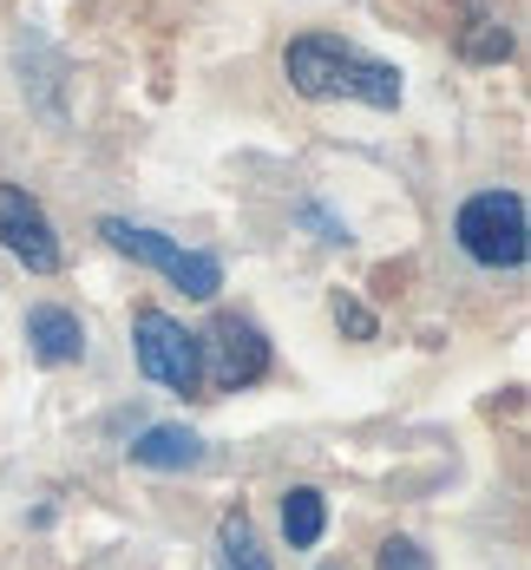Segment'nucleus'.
Here are the masks:
<instances>
[{
    "mask_svg": "<svg viewBox=\"0 0 531 570\" xmlns=\"http://www.w3.org/2000/svg\"><path fill=\"white\" fill-rule=\"evenodd\" d=\"M283 72L302 99H354L367 112H394L401 106V72L387 59L354 53L335 33H302L283 47Z\"/></svg>",
    "mask_w": 531,
    "mask_h": 570,
    "instance_id": "1",
    "label": "nucleus"
},
{
    "mask_svg": "<svg viewBox=\"0 0 531 570\" xmlns=\"http://www.w3.org/2000/svg\"><path fill=\"white\" fill-rule=\"evenodd\" d=\"M453 236L479 269H519L525 263V197L519 190H472L453 217Z\"/></svg>",
    "mask_w": 531,
    "mask_h": 570,
    "instance_id": "2",
    "label": "nucleus"
},
{
    "mask_svg": "<svg viewBox=\"0 0 531 570\" xmlns=\"http://www.w3.org/2000/svg\"><path fill=\"white\" fill-rule=\"evenodd\" d=\"M99 236L112 243L118 256H131V263H145V269H158V276H171L190 302H217V288H224V263L210 256V249H184L171 236H158V229L145 224H125V217H106Z\"/></svg>",
    "mask_w": 531,
    "mask_h": 570,
    "instance_id": "3",
    "label": "nucleus"
},
{
    "mask_svg": "<svg viewBox=\"0 0 531 570\" xmlns=\"http://www.w3.org/2000/svg\"><path fill=\"white\" fill-rule=\"evenodd\" d=\"M131 347H138V374L145 381H158V387H171V394H197L204 387V361H197V335L177 322V315H165V308H138L131 315Z\"/></svg>",
    "mask_w": 531,
    "mask_h": 570,
    "instance_id": "4",
    "label": "nucleus"
},
{
    "mask_svg": "<svg viewBox=\"0 0 531 570\" xmlns=\"http://www.w3.org/2000/svg\"><path fill=\"white\" fill-rule=\"evenodd\" d=\"M197 361H204V381L217 394H243V387H256L269 374V342H263V328L249 315H217L210 335L197 342Z\"/></svg>",
    "mask_w": 531,
    "mask_h": 570,
    "instance_id": "5",
    "label": "nucleus"
},
{
    "mask_svg": "<svg viewBox=\"0 0 531 570\" xmlns=\"http://www.w3.org/2000/svg\"><path fill=\"white\" fill-rule=\"evenodd\" d=\"M0 243L33 276H59V263H66V249H59V236H53V217L40 210V197L27 184H0Z\"/></svg>",
    "mask_w": 531,
    "mask_h": 570,
    "instance_id": "6",
    "label": "nucleus"
},
{
    "mask_svg": "<svg viewBox=\"0 0 531 570\" xmlns=\"http://www.w3.org/2000/svg\"><path fill=\"white\" fill-rule=\"evenodd\" d=\"M27 347H33L40 367H66V361L86 354V322L59 302H33L27 308Z\"/></svg>",
    "mask_w": 531,
    "mask_h": 570,
    "instance_id": "7",
    "label": "nucleus"
},
{
    "mask_svg": "<svg viewBox=\"0 0 531 570\" xmlns=\"http://www.w3.org/2000/svg\"><path fill=\"white\" fill-rule=\"evenodd\" d=\"M131 465H151V472H190L204 465V440L190 426H145L131 440Z\"/></svg>",
    "mask_w": 531,
    "mask_h": 570,
    "instance_id": "8",
    "label": "nucleus"
},
{
    "mask_svg": "<svg viewBox=\"0 0 531 570\" xmlns=\"http://www.w3.org/2000/svg\"><path fill=\"white\" fill-rule=\"evenodd\" d=\"M322 531H328V499L315 485H289L283 492V538H289V551H315Z\"/></svg>",
    "mask_w": 531,
    "mask_h": 570,
    "instance_id": "9",
    "label": "nucleus"
},
{
    "mask_svg": "<svg viewBox=\"0 0 531 570\" xmlns=\"http://www.w3.org/2000/svg\"><path fill=\"white\" fill-rule=\"evenodd\" d=\"M217 564L224 570H269V551L256 544L249 512H224L217 518Z\"/></svg>",
    "mask_w": 531,
    "mask_h": 570,
    "instance_id": "10",
    "label": "nucleus"
},
{
    "mask_svg": "<svg viewBox=\"0 0 531 570\" xmlns=\"http://www.w3.org/2000/svg\"><path fill=\"white\" fill-rule=\"evenodd\" d=\"M453 47H460V59H472V66H499V59H512V33H505V20H492V13H472L466 27L453 33Z\"/></svg>",
    "mask_w": 531,
    "mask_h": 570,
    "instance_id": "11",
    "label": "nucleus"
},
{
    "mask_svg": "<svg viewBox=\"0 0 531 570\" xmlns=\"http://www.w3.org/2000/svg\"><path fill=\"white\" fill-rule=\"evenodd\" d=\"M374 564H381V570H433V558H426L413 538H387V544L374 551Z\"/></svg>",
    "mask_w": 531,
    "mask_h": 570,
    "instance_id": "12",
    "label": "nucleus"
},
{
    "mask_svg": "<svg viewBox=\"0 0 531 570\" xmlns=\"http://www.w3.org/2000/svg\"><path fill=\"white\" fill-rule=\"evenodd\" d=\"M335 322L348 328L354 342H374V315H367L361 302H348V295H335Z\"/></svg>",
    "mask_w": 531,
    "mask_h": 570,
    "instance_id": "13",
    "label": "nucleus"
}]
</instances>
